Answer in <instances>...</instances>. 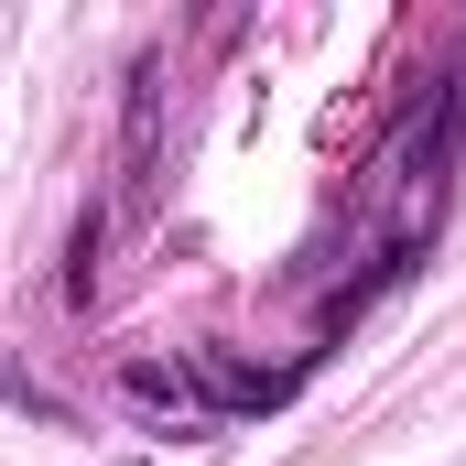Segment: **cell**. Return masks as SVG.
I'll return each instance as SVG.
<instances>
[{
	"label": "cell",
	"mask_w": 466,
	"mask_h": 466,
	"mask_svg": "<svg viewBox=\"0 0 466 466\" xmlns=\"http://www.w3.org/2000/svg\"><path fill=\"white\" fill-rule=\"evenodd\" d=\"M119 401H141V412H185L196 434L218 423V401H207L196 358H119Z\"/></svg>",
	"instance_id": "obj_1"
}]
</instances>
